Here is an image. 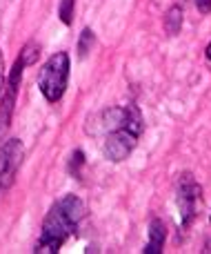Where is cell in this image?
Segmentation results:
<instances>
[{
  "label": "cell",
  "mask_w": 211,
  "mask_h": 254,
  "mask_svg": "<svg viewBox=\"0 0 211 254\" xmlns=\"http://www.w3.org/2000/svg\"><path fill=\"white\" fill-rule=\"evenodd\" d=\"M71 61L67 52H58L42 65L38 74V89L47 103H58L67 92L69 85Z\"/></svg>",
  "instance_id": "cell-3"
},
{
  "label": "cell",
  "mask_w": 211,
  "mask_h": 254,
  "mask_svg": "<svg viewBox=\"0 0 211 254\" xmlns=\"http://www.w3.org/2000/svg\"><path fill=\"white\" fill-rule=\"evenodd\" d=\"M84 165V154L80 152V149H76L74 154H71V161H69V172L78 179L80 176V167Z\"/></svg>",
  "instance_id": "cell-12"
},
{
  "label": "cell",
  "mask_w": 211,
  "mask_h": 254,
  "mask_svg": "<svg viewBox=\"0 0 211 254\" xmlns=\"http://www.w3.org/2000/svg\"><path fill=\"white\" fill-rule=\"evenodd\" d=\"M205 54H207V61H211V43L207 45V49H205Z\"/></svg>",
  "instance_id": "cell-15"
},
{
  "label": "cell",
  "mask_w": 211,
  "mask_h": 254,
  "mask_svg": "<svg viewBox=\"0 0 211 254\" xmlns=\"http://www.w3.org/2000/svg\"><path fill=\"white\" fill-rule=\"evenodd\" d=\"M22 158H25L22 140L9 138L4 143H0V194L7 192L13 185L18 170L22 167Z\"/></svg>",
  "instance_id": "cell-6"
},
{
  "label": "cell",
  "mask_w": 211,
  "mask_h": 254,
  "mask_svg": "<svg viewBox=\"0 0 211 254\" xmlns=\"http://www.w3.org/2000/svg\"><path fill=\"white\" fill-rule=\"evenodd\" d=\"M209 221H211V216H209Z\"/></svg>",
  "instance_id": "cell-16"
},
{
  "label": "cell",
  "mask_w": 211,
  "mask_h": 254,
  "mask_svg": "<svg viewBox=\"0 0 211 254\" xmlns=\"http://www.w3.org/2000/svg\"><path fill=\"white\" fill-rule=\"evenodd\" d=\"M84 219V203L76 194H65L51 205L42 221L40 239L36 243L34 252L53 254L60 252V248L78 232L80 223Z\"/></svg>",
  "instance_id": "cell-2"
},
{
  "label": "cell",
  "mask_w": 211,
  "mask_h": 254,
  "mask_svg": "<svg viewBox=\"0 0 211 254\" xmlns=\"http://www.w3.org/2000/svg\"><path fill=\"white\" fill-rule=\"evenodd\" d=\"M196 9L207 16V13H211V0H196Z\"/></svg>",
  "instance_id": "cell-14"
},
{
  "label": "cell",
  "mask_w": 211,
  "mask_h": 254,
  "mask_svg": "<svg viewBox=\"0 0 211 254\" xmlns=\"http://www.w3.org/2000/svg\"><path fill=\"white\" fill-rule=\"evenodd\" d=\"M203 198V188L194 179L191 172H180L176 179V205L178 214H180V228L187 230L196 221L198 214V205Z\"/></svg>",
  "instance_id": "cell-4"
},
{
  "label": "cell",
  "mask_w": 211,
  "mask_h": 254,
  "mask_svg": "<svg viewBox=\"0 0 211 254\" xmlns=\"http://www.w3.org/2000/svg\"><path fill=\"white\" fill-rule=\"evenodd\" d=\"M142 114L136 105L105 107L87 121V134L102 140V154L111 163H123L136 149L142 134Z\"/></svg>",
  "instance_id": "cell-1"
},
{
  "label": "cell",
  "mask_w": 211,
  "mask_h": 254,
  "mask_svg": "<svg viewBox=\"0 0 211 254\" xmlns=\"http://www.w3.org/2000/svg\"><path fill=\"white\" fill-rule=\"evenodd\" d=\"M25 67H27L25 58L18 56L16 63H13V67H11V71H9L7 85H4L2 101H0V143H2L4 134H7L9 127H11L13 107H16V96H18V89H20V80H22V71H25Z\"/></svg>",
  "instance_id": "cell-5"
},
{
  "label": "cell",
  "mask_w": 211,
  "mask_h": 254,
  "mask_svg": "<svg viewBox=\"0 0 211 254\" xmlns=\"http://www.w3.org/2000/svg\"><path fill=\"white\" fill-rule=\"evenodd\" d=\"M74 4H76V0H60V9H58V13H60V20L65 22V25H71V18H74Z\"/></svg>",
  "instance_id": "cell-11"
},
{
  "label": "cell",
  "mask_w": 211,
  "mask_h": 254,
  "mask_svg": "<svg viewBox=\"0 0 211 254\" xmlns=\"http://www.w3.org/2000/svg\"><path fill=\"white\" fill-rule=\"evenodd\" d=\"M4 85H7V76H4V58H2V49H0V96L4 92Z\"/></svg>",
  "instance_id": "cell-13"
},
{
  "label": "cell",
  "mask_w": 211,
  "mask_h": 254,
  "mask_svg": "<svg viewBox=\"0 0 211 254\" xmlns=\"http://www.w3.org/2000/svg\"><path fill=\"white\" fill-rule=\"evenodd\" d=\"M93 40H96V34H93L89 27H87V29H83V34H80V40H78V56L80 58H84L89 52H91Z\"/></svg>",
  "instance_id": "cell-9"
},
{
  "label": "cell",
  "mask_w": 211,
  "mask_h": 254,
  "mask_svg": "<svg viewBox=\"0 0 211 254\" xmlns=\"http://www.w3.org/2000/svg\"><path fill=\"white\" fill-rule=\"evenodd\" d=\"M182 18H185V13H182L180 4H173V7L167 9V13H165V18H163V25H165L167 36H178V34H180Z\"/></svg>",
  "instance_id": "cell-8"
},
{
  "label": "cell",
  "mask_w": 211,
  "mask_h": 254,
  "mask_svg": "<svg viewBox=\"0 0 211 254\" xmlns=\"http://www.w3.org/2000/svg\"><path fill=\"white\" fill-rule=\"evenodd\" d=\"M20 56L25 58L27 67H29V65H34V63H36V58L40 56V47H38V45H36V43H27L25 47H22Z\"/></svg>",
  "instance_id": "cell-10"
},
{
  "label": "cell",
  "mask_w": 211,
  "mask_h": 254,
  "mask_svg": "<svg viewBox=\"0 0 211 254\" xmlns=\"http://www.w3.org/2000/svg\"><path fill=\"white\" fill-rule=\"evenodd\" d=\"M165 241H167V228L160 219H151L149 223V241L145 246V254H163Z\"/></svg>",
  "instance_id": "cell-7"
}]
</instances>
